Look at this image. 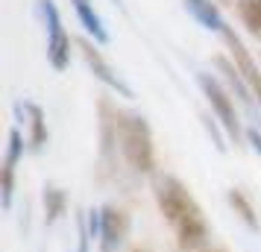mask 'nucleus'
<instances>
[{
    "mask_svg": "<svg viewBox=\"0 0 261 252\" xmlns=\"http://www.w3.org/2000/svg\"><path fill=\"white\" fill-rule=\"evenodd\" d=\"M155 203H159V211L165 217L173 235H176L179 249L194 252L202 249L205 240H208V223L202 217L200 203L191 197V191L176 179V176H155Z\"/></svg>",
    "mask_w": 261,
    "mask_h": 252,
    "instance_id": "1",
    "label": "nucleus"
},
{
    "mask_svg": "<svg viewBox=\"0 0 261 252\" xmlns=\"http://www.w3.org/2000/svg\"><path fill=\"white\" fill-rule=\"evenodd\" d=\"M115 138L120 141V153L129 161L132 170L138 173H153L155 170V150H153V132L141 115H126L115 111Z\"/></svg>",
    "mask_w": 261,
    "mask_h": 252,
    "instance_id": "2",
    "label": "nucleus"
},
{
    "mask_svg": "<svg viewBox=\"0 0 261 252\" xmlns=\"http://www.w3.org/2000/svg\"><path fill=\"white\" fill-rule=\"evenodd\" d=\"M41 15H44V26H47V59L53 71H65L71 62V38L62 26V15L53 0H38Z\"/></svg>",
    "mask_w": 261,
    "mask_h": 252,
    "instance_id": "3",
    "label": "nucleus"
},
{
    "mask_svg": "<svg viewBox=\"0 0 261 252\" xmlns=\"http://www.w3.org/2000/svg\"><path fill=\"white\" fill-rule=\"evenodd\" d=\"M197 82H200L202 94H205L208 106H212L214 118L220 120V126H223L232 138H238V135H241V120H238L235 100L229 97V91H226V88L217 82L214 76H208V73H200V76H197Z\"/></svg>",
    "mask_w": 261,
    "mask_h": 252,
    "instance_id": "4",
    "label": "nucleus"
},
{
    "mask_svg": "<svg viewBox=\"0 0 261 252\" xmlns=\"http://www.w3.org/2000/svg\"><path fill=\"white\" fill-rule=\"evenodd\" d=\"M223 41H226V47H229V53H232V62H235V68L238 73H241V79L249 85V91L258 97V106H261V71H258V65L252 62V56H249V50L244 47V41L238 38V33L232 30V26L226 24L223 26Z\"/></svg>",
    "mask_w": 261,
    "mask_h": 252,
    "instance_id": "5",
    "label": "nucleus"
},
{
    "mask_svg": "<svg viewBox=\"0 0 261 252\" xmlns=\"http://www.w3.org/2000/svg\"><path fill=\"white\" fill-rule=\"evenodd\" d=\"M80 53H83L85 65L94 71V76H97L103 85H106V88H112L115 94L126 97V100H132V97H135V91H132L129 85L123 82V76H120V73H115V68H112V65L103 59V56H100V50H97L91 41H80Z\"/></svg>",
    "mask_w": 261,
    "mask_h": 252,
    "instance_id": "6",
    "label": "nucleus"
},
{
    "mask_svg": "<svg viewBox=\"0 0 261 252\" xmlns=\"http://www.w3.org/2000/svg\"><path fill=\"white\" fill-rule=\"evenodd\" d=\"M129 235V214L120 211L115 205H103L100 208V249L115 252Z\"/></svg>",
    "mask_w": 261,
    "mask_h": 252,
    "instance_id": "7",
    "label": "nucleus"
},
{
    "mask_svg": "<svg viewBox=\"0 0 261 252\" xmlns=\"http://www.w3.org/2000/svg\"><path fill=\"white\" fill-rule=\"evenodd\" d=\"M21 153H24V138L18 129H9V150H6V158H3V211L12 208V191H15V167L21 161Z\"/></svg>",
    "mask_w": 261,
    "mask_h": 252,
    "instance_id": "8",
    "label": "nucleus"
},
{
    "mask_svg": "<svg viewBox=\"0 0 261 252\" xmlns=\"http://www.w3.org/2000/svg\"><path fill=\"white\" fill-rule=\"evenodd\" d=\"M182 3H185L188 15L202 26V30H212V33H223L226 21H223L220 9L214 6L212 0H182Z\"/></svg>",
    "mask_w": 261,
    "mask_h": 252,
    "instance_id": "9",
    "label": "nucleus"
},
{
    "mask_svg": "<svg viewBox=\"0 0 261 252\" xmlns=\"http://www.w3.org/2000/svg\"><path fill=\"white\" fill-rule=\"evenodd\" d=\"M18 106L30 115V144H33V150H41V147L47 144V120H44V111L36 103H18Z\"/></svg>",
    "mask_w": 261,
    "mask_h": 252,
    "instance_id": "10",
    "label": "nucleus"
},
{
    "mask_svg": "<svg viewBox=\"0 0 261 252\" xmlns=\"http://www.w3.org/2000/svg\"><path fill=\"white\" fill-rule=\"evenodd\" d=\"M76 6V18H80V24L94 36L97 44H109V33L106 26H103V21H100V15L91 9V3H73Z\"/></svg>",
    "mask_w": 261,
    "mask_h": 252,
    "instance_id": "11",
    "label": "nucleus"
},
{
    "mask_svg": "<svg viewBox=\"0 0 261 252\" xmlns=\"http://www.w3.org/2000/svg\"><path fill=\"white\" fill-rule=\"evenodd\" d=\"M238 18L255 38H261V0H238Z\"/></svg>",
    "mask_w": 261,
    "mask_h": 252,
    "instance_id": "12",
    "label": "nucleus"
},
{
    "mask_svg": "<svg viewBox=\"0 0 261 252\" xmlns=\"http://www.w3.org/2000/svg\"><path fill=\"white\" fill-rule=\"evenodd\" d=\"M226 200H229V205L235 208V214L241 217L249 229H255V232H258V217H255V208H252V203L247 200V193L241 191V188H232V191L226 193Z\"/></svg>",
    "mask_w": 261,
    "mask_h": 252,
    "instance_id": "13",
    "label": "nucleus"
},
{
    "mask_svg": "<svg viewBox=\"0 0 261 252\" xmlns=\"http://www.w3.org/2000/svg\"><path fill=\"white\" fill-rule=\"evenodd\" d=\"M44 211H47V223H53L65 211V193L59 188H44Z\"/></svg>",
    "mask_w": 261,
    "mask_h": 252,
    "instance_id": "14",
    "label": "nucleus"
},
{
    "mask_svg": "<svg viewBox=\"0 0 261 252\" xmlns=\"http://www.w3.org/2000/svg\"><path fill=\"white\" fill-rule=\"evenodd\" d=\"M247 141H249V147L261 156V132L258 129H247Z\"/></svg>",
    "mask_w": 261,
    "mask_h": 252,
    "instance_id": "15",
    "label": "nucleus"
},
{
    "mask_svg": "<svg viewBox=\"0 0 261 252\" xmlns=\"http://www.w3.org/2000/svg\"><path fill=\"white\" fill-rule=\"evenodd\" d=\"M73 3H91V0H73Z\"/></svg>",
    "mask_w": 261,
    "mask_h": 252,
    "instance_id": "16",
    "label": "nucleus"
},
{
    "mask_svg": "<svg viewBox=\"0 0 261 252\" xmlns=\"http://www.w3.org/2000/svg\"><path fill=\"white\" fill-rule=\"evenodd\" d=\"M202 252H223V249H202Z\"/></svg>",
    "mask_w": 261,
    "mask_h": 252,
    "instance_id": "17",
    "label": "nucleus"
},
{
    "mask_svg": "<svg viewBox=\"0 0 261 252\" xmlns=\"http://www.w3.org/2000/svg\"><path fill=\"white\" fill-rule=\"evenodd\" d=\"M132 252H141V249H132Z\"/></svg>",
    "mask_w": 261,
    "mask_h": 252,
    "instance_id": "18",
    "label": "nucleus"
}]
</instances>
